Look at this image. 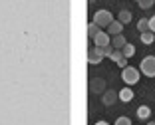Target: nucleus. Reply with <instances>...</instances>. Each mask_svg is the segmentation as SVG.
I'll return each instance as SVG.
<instances>
[{"label":"nucleus","mask_w":155,"mask_h":125,"mask_svg":"<svg viewBox=\"0 0 155 125\" xmlns=\"http://www.w3.org/2000/svg\"><path fill=\"white\" fill-rule=\"evenodd\" d=\"M117 20L121 24H129L131 22V12H129V10H121V12L117 14Z\"/></svg>","instance_id":"ddd939ff"},{"label":"nucleus","mask_w":155,"mask_h":125,"mask_svg":"<svg viewBox=\"0 0 155 125\" xmlns=\"http://www.w3.org/2000/svg\"><path fill=\"white\" fill-rule=\"evenodd\" d=\"M139 69H141V74L147 75V78H155V56H147V58H143Z\"/></svg>","instance_id":"7ed1b4c3"},{"label":"nucleus","mask_w":155,"mask_h":125,"mask_svg":"<svg viewBox=\"0 0 155 125\" xmlns=\"http://www.w3.org/2000/svg\"><path fill=\"white\" fill-rule=\"evenodd\" d=\"M114 125H131V119L129 117H117Z\"/></svg>","instance_id":"a211bd4d"},{"label":"nucleus","mask_w":155,"mask_h":125,"mask_svg":"<svg viewBox=\"0 0 155 125\" xmlns=\"http://www.w3.org/2000/svg\"><path fill=\"white\" fill-rule=\"evenodd\" d=\"M121 58H125V56L121 54V50H114V52H111V56H110V60L114 62V64H117V62L121 60Z\"/></svg>","instance_id":"dca6fc26"},{"label":"nucleus","mask_w":155,"mask_h":125,"mask_svg":"<svg viewBox=\"0 0 155 125\" xmlns=\"http://www.w3.org/2000/svg\"><path fill=\"white\" fill-rule=\"evenodd\" d=\"M137 30H139V34L147 32V30H149V18H141L139 20V22H137Z\"/></svg>","instance_id":"2eb2a0df"},{"label":"nucleus","mask_w":155,"mask_h":125,"mask_svg":"<svg viewBox=\"0 0 155 125\" xmlns=\"http://www.w3.org/2000/svg\"><path fill=\"white\" fill-rule=\"evenodd\" d=\"M111 52H114L111 44H110V46H104V58H110V56H111Z\"/></svg>","instance_id":"6ab92c4d"},{"label":"nucleus","mask_w":155,"mask_h":125,"mask_svg":"<svg viewBox=\"0 0 155 125\" xmlns=\"http://www.w3.org/2000/svg\"><path fill=\"white\" fill-rule=\"evenodd\" d=\"M121 54H123V56H125V58H127V60H129L131 56H135V46H133V44H129V42H127V44H125V46L121 48Z\"/></svg>","instance_id":"f8f14e48"},{"label":"nucleus","mask_w":155,"mask_h":125,"mask_svg":"<svg viewBox=\"0 0 155 125\" xmlns=\"http://www.w3.org/2000/svg\"><path fill=\"white\" fill-rule=\"evenodd\" d=\"M111 22H114V16H111L110 10H97V12L94 14V24H97L100 28L110 26Z\"/></svg>","instance_id":"f03ea898"},{"label":"nucleus","mask_w":155,"mask_h":125,"mask_svg":"<svg viewBox=\"0 0 155 125\" xmlns=\"http://www.w3.org/2000/svg\"><path fill=\"white\" fill-rule=\"evenodd\" d=\"M135 115L139 117V119H149L151 111H149V107H147V105H139V107L135 109Z\"/></svg>","instance_id":"9d476101"},{"label":"nucleus","mask_w":155,"mask_h":125,"mask_svg":"<svg viewBox=\"0 0 155 125\" xmlns=\"http://www.w3.org/2000/svg\"><path fill=\"white\" fill-rule=\"evenodd\" d=\"M121 79L125 85H133V83L139 82V69L137 68H131V66H127V68L121 69Z\"/></svg>","instance_id":"f257e3e1"},{"label":"nucleus","mask_w":155,"mask_h":125,"mask_svg":"<svg viewBox=\"0 0 155 125\" xmlns=\"http://www.w3.org/2000/svg\"><path fill=\"white\" fill-rule=\"evenodd\" d=\"M101 85H104V82H101V79H96V82H91V89H101Z\"/></svg>","instance_id":"aec40b11"},{"label":"nucleus","mask_w":155,"mask_h":125,"mask_svg":"<svg viewBox=\"0 0 155 125\" xmlns=\"http://www.w3.org/2000/svg\"><path fill=\"white\" fill-rule=\"evenodd\" d=\"M147 125H155V123H153V121H149V123H147Z\"/></svg>","instance_id":"5701e85b"},{"label":"nucleus","mask_w":155,"mask_h":125,"mask_svg":"<svg viewBox=\"0 0 155 125\" xmlns=\"http://www.w3.org/2000/svg\"><path fill=\"white\" fill-rule=\"evenodd\" d=\"M101 60H104V48L94 46V48H90V50H87V62H90L91 66L101 64Z\"/></svg>","instance_id":"20e7f679"},{"label":"nucleus","mask_w":155,"mask_h":125,"mask_svg":"<svg viewBox=\"0 0 155 125\" xmlns=\"http://www.w3.org/2000/svg\"><path fill=\"white\" fill-rule=\"evenodd\" d=\"M96 125H110V123H107V121H97Z\"/></svg>","instance_id":"4be33fe9"},{"label":"nucleus","mask_w":155,"mask_h":125,"mask_svg":"<svg viewBox=\"0 0 155 125\" xmlns=\"http://www.w3.org/2000/svg\"><path fill=\"white\" fill-rule=\"evenodd\" d=\"M117 99H119V97H117V91H114V89H107V91H104V95H101L104 105H114Z\"/></svg>","instance_id":"39448f33"},{"label":"nucleus","mask_w":155,"mask_h":125,"mask_svg":"<svg viewBox=\"0 0 155 125\" xmlns=\"http://www.w3.org/2000/svg\"><path fill=\"white\" fill-rule=\"evenodd\" d=\"M125 44H127V42H125V38H123L121 34H117V36L111 38V48H114V50H121Z\"/></svg>","instance_id":"6e6552de"},{"label":"nucleus","mask_w":155,"mask_h":125,"mask_svg":"<svg viewBox=\"0 0 155 125\" xmlns=\"http://www.w3.org/2000/svg\"><path fill=\"white\" fill-rule=\"evenodd\" d=\"M100 32H101V28L97 26V24H94V22L87 24V38H91V40H94V38H96Z\"/></svg>","instance_id":"9b49d317"},{"label":"nucleus","mask_w":155,"mask_h":125,"mask_svg":"<svg viewBox=\"0 0 155 125\" xmlns=\"http://www.w3.org/2000/svg\"><path fill=\"white\" fill-rule=\"evenodd\" d=\"M153 4H155V0H139V8H143V10L151 8Z\"/></svg>","instance_id":"f3484780"},{"label":"nucleus","mask_w":155,"mask_h":125,"mask_svg":"<svg viewBox=\"0 0 155 125\" xmlns=\"http://www.w3.org/2000/svg\"><path fill=\"white\" fill-rule=\"evenodd\" d=\"M94 42H96V46H100V48H104V46H110V44H111V40H110V34H107V32H100L96 38H94Z\"/></svg>","instance_id":"423d86ee"},{"label":"nucleus","mask_w":155,"mask_h":125,"mask_svg":"<svg viewBox=\"0 0 155 125\" xmlns=\"http://www.w3.org/2000/svg\"><path fill=\"white\" fill-rule=\"evenodd\" d=\"M117 97L121 99V101H125V103L131 101V99H133V91H131V88H123L121 91H117Z\"/></svg>","instance_id":"1a4fd4ad"},{"label":"nucleus","mask_w":155,"mask_h":125,"mask_svg":"<svg viewBox=\"0 0 155 125\" xmlns=\"http://www.w3.org/2000/svg\"><path fill=\"white\" fill-rule=\"evenodd\" d=\"M107 28H110V32H107V34H111V36H117V34L123 32V24L119 22V20H114Z\"/></svg>","instance_id":"0eeeda50"},{"label":"nucleus","mask_w":155,"mask_h":125,"mask_svg":"<svg viewBox=\"0 0 155 125\" xmlns=\"http://www.w3.org/2000/svg\"><path fill=\"white\" fill-rule=\"evenodd\" d=\"M149 32L155 34V16H151V18H149Z\"/></svg>","instance_id":"412c9836"},{"label":"nucleus","mask_w":155,"mask_h":125,"mask_svg":"<svg viewBox=\"0 0 155 125\" xmlns=\"http://www.w3.org/2000/svg\"><path fill=\"white\" fill-rule=\"evenodd\" d=\"M137 2H139V0H137Z\"/></svg>","instance_id":"b1692460"},{"label":"nucleus","mask_w":155,"mask_h":125,"mask_svg":"<svg viewBox=\"0 0 155 125\" xmlns=\"http://www.w3.org/2000/svg\"><path fill=\"white\" fill-rule=\"evenodd\" d=\"M139 38H141V42H143V44H153V40H155V34L147 30V32H141V34H139Z\"/></svg>","instance_id":"4468645a"}]
</instances>
